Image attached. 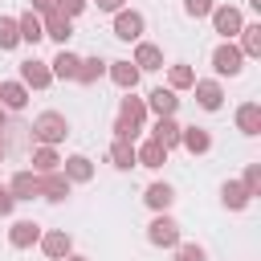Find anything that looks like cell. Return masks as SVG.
<instances>
[{
	"label": "cell",
	"mask_w": 261,
	"mask_h": 261,
	"mask_svg": "<svg viewBox=\"0 0 261 261\" xmlns=\"http://www.w3.org/2000/svg\"><path fill=\"white\" fill-rule=\"evenodd\" d=\"M143 29H147L143 12H135V8L114 12V37H118V41H143Z\"/></svg>",
	"instance_id": "obj_6"
},
{
	"label": "cell",
	"mask_w": 261,
	"mask_h": 261,
	"mask_svg": "<svg viewBox=\"0 0 261 261\" xmlns=\"http://www.w3.org/2000/svg\"><path fill=\"white\" fill-rule=\"evenodd\" d=\"M212 69H216L220 77H237V73L245 69V53H241L232 41H224V45L212 49Z\"/></svg>",
	"instance_id": "obj_3"
},
{
	"label": "cell",
	"mask_w": 261,
	"mask_h": 261,
	"mask_svg": "<svg viewBox=\"0 0 261 261\" xmlns=\"http://www.w3.org/2000/svg\"><path fill=\"white\" fill-rule=\"evenodd\" d=\"M16 33H20V41H29V45H37V41L45 37V24H41V16H37L33 8H24V12L16 16Z\"/></svg>",
	"instance_id": "obj_21"
},
{
	"label": "cell",
	"mask_w": 261,
	"mask_h": 261,
	"mask_svg": "<svg viewBox=\"0 0 261 261\" xmlns=\"http://www.w3.org/2000/svg\"><path fill=\"white\" fill-rule=\"evenodd\" d=\"M237 37H241V45H237V49H241L245 57H261V24H241V33H237Z\"/></svg>",
	"instance_id": "obj_28"
},
{
	"label": "cell",
	"mask_w": 261,
	"mask_h": 261,
	"mask_svg": "<svg viewBox=\"0 0 261 261\" xmlns=\"http://www.w3.org/2000/svg\"><path fill=\"white\" fill-rule=\"evenodd\" d=\"M65 167H61V175L69 179V184H90L94 179V163L86 159V155H69V159H61Z\"/></svg>",
	"instance_id": "obj_19"
},
{
	"label": "cell",
	"mask_w": 261,
	"mask_h": 261,
	"mask_svg": "<svg viewBox=\"0 0 261 261\" xmlns=\"http://www.w3.org/2000/svg\"><path fill=\"white\" fill-rule=\"evenodd\" d=\"M0 163H4V143H0Z\"/></svg>",
	"instance_id": "obj_42"
},
{
	"label": "cell",
	"mask_w": 261,
	"mask_h": 261,
	"mask_svg": "<svg viewBox=\"0 0 261 261\" xmlns=\"http://www.w3.org/2000/svg\"><path fill=\"white\" fill-rule=\"evenodd\" d=\"M196 102H200V110H220L224 106V90H220V82L216 77H196Z\"/></svg>",
	"instance_id": "obj_9"
},
{
	"label": "cell",
	"mask_w": 261,
	"mask_h": 261,
	"mask_svg": "<svg viewBox=\"0 0 261 261\" xmlns=\"http://www.w3.org/2000/svg\"><path fill=\"white\" fill-rule=\"evenodd\" d=\"M110 163H114L118 171H130V167H139V163H135V143H122V139H114V143H110Z\"/></svg>",
	"instance_id": "obj_30"
},
{
	"label": "cell",
	"mask_w": 261,
	"mask_h": 261,
	"mask_svg": "<svg viewBox=\"0 0 261 261\" xmlns=\"http://www.w3.org/2000/svg\"><path fill=\"white\" fill-rule=\"evenodd\" d=\"M8 192H12V200H37V196H41V175H33V171H16L12 184H8Z\"/></svg>",
	"instance_id": "obj_16"
},
{
	"label": "cell",
	"mask_w": 261,
	"mask_h": 261,
	"mask_svg": "<svg viewBox=\"0 0 261 261\" xmlns=\"http://www.w3.org/2000/svg\"><path fill=\"white\" fill-rule=\"evenodd\" d=\"M147 241L159 245V249H175V245H179V224H175L167 212H155V220L147 224Z\"/></svg>",
	"instance_id": "obj_4"
},
{
	"label": "cell",
	"mask_w": 261,
	"mask_h": 261,
	"mask_svg": "<svg viewBox=\"0 0 261 261\" xmlns=\"http://www.w3.org/2000/svg\"><path fill=\"white\" fill-rule=\"evenodd\" d=\"M143 122H147V102H143V98H135V94H126V98L118 102L114 139H122V143H135V139H139V130H143Z\"/></svg>",
	"instance_id": "obj_1"
},
{
	"label": "cell",
	"mask_w": 261,
	"mask_h": 261,
	"mask_svg": "<svg viewBox=\"0 0 261 261\" xmlns=\"http://www.w3.org/2000/svg\"><path fill=\"white\" fill-rule=\"evenodd\" d=\"M241 24H245L241 8H232V4H216V8H212V29H216L224 41H232V37L241 33Z\"/></svg>",
	"instance_id": "obj_5"
},
{
	"label": "cell",
	"mask_w": 261,
	"mask_h": 261,
	"mask_svg": "<svg viewBox=\"0 0 261 261\" xmlns=\"http://www.w3.org/2000/svg\"><path fill=\"white\" fill-rule=\"evenodd\" d=\"M69 179L61 175V171H49V175H41V200H49V204H61V200H69Z\"/></svg>",
	"instance_id": "obj_13"
},
{
	"label": "cell",
	"mask_w": 261,
	"mask_h": 261,
	"mask_svg": "<svg viewBox=\"0 0 261 261\" xmlns=\"http://www.w3.org/2000/svg\"><path fill=\"white\" fill-rule=\"evenodd\" d=\"M143 200H147L151 212H167V208L175 204V188H171V184H151V188L143 192Z\"/></svg>",
	"instance_id": "obj_24"
},
{
	"label": "cell",
	"mask_w": 261,
	"mask_h": 261,
	"mask_svg": "<svg viewBox=\"0 0 261 261\" xmlns=\"http://www.w3.org/2000/svg\"><path fill=\"white\" fill-rule=\"evenodd\" d=\"M41 253L45 257H53V261H65L69 253H73V241H69V232L65 228H49V232H41Z\"/></svg>",
	"instance_id": "obj_8"
},
{
	"label": "cell",
	"mask_w": 261,
	"mask_h": 261,
	"mask_svg": "<svg viewBox=\"0 0 261 261\" xmlns=\"http://www.w3.org/2000/svg\"><path fill=\"white\" fill-rule=\"evenodd\" d=\"M41 232H45V228H41L37 220H16V224L8 228V245H12V249H33V245L41 241Z\"/></svg>",
	"instance_id": "obj_12"
},
{
	"label": "cell",
	"mask_w": 261,
	"mask_h": 261,
	"mask_svg": "<svg viewBox=\"0 0 261 261\" xmlns=\"http://www.w3.org/2000/svg\"><path fill=\"white\" fill-rule=\"evenodd\" d=\"M237 130L249 135V139L261 135V106H257V102H241V106H237Z\"/></svg>",
	"instance_id": "obj_18"
},
{
	"label": "cell",
	"mask_w": 261,
	"mask_h": 261,
	"mask_svg": "<svg viewBox=\"0 0 261 261\" xmlns=\"http://www.w3.org/2000/svg\"><path fill=\"white\" fill-rule=\"evenodd\" d=\"M135 163L155 171V167H163V163H167V151H163L155 139H147V143H139V147H135Z\"/></svg>",
	"instance_id": "obj_23"
},
{
	"label": "cell",
	"mask_w": 261,
	"mask_h": 261,
	"mask_svg": "<svg viewBox=\"0 0 261 261\" xmlns=\"http://www.w3.org/2000/svg\"><path fill=\"white\" fill-rule=\"evenodd\" d=\"M57 12L73 20V16H82V12H86V0H61V8H57Z\"/></svg>",
	"instance_id": "obj_36"
},
{
	"label": "cell",
	"mask_w": 261,
	"mask_h": 261,
	"mask_svg": "<svg viewBox=\"0 0 261 261\" xmlns=\"http://www.w3.org/2000/svg\"><path fill=\"white\" fill-rule=\"evenodd\" d=\"M20 33H16V16H0V49H16Z\"/></svg>",
	"instance_id": "obj_32"
},
{
	"label": "cell",
	"mask_w": 261,
	"mask_h": 261,
	"mask_svg": "<svg viewBox=\"0 0 261 261\" xmlns=\"http://www.w3.org/2000/svg\"><path fill=\"white\" fill-rule=\"evenodd\" d=\"M65 261H90V257H73V253H69V257H65Z\"/></svg>",
	"instance_id": "obj_41"
},
{
	"label": "cell",
	"mask_w": 261,
	"mask_h": 261,
	"mask_svg": "<svg viewBox=\"0 0 261 261\" xmlns=\"http://www.w3.org/2000/svg\"><path fill=\"white\" fill-rule=\"evenodd\" d=\"M179 147L188 155H208L212 151V135L204 126H179Z\"/></svg>",
	"instance_id": "obj_11"
},
{
	"label": "cell",
	"mask_w": 261,
	"mask_h": 261,
	"mask_svg": "<svg viewBox=\"0 0 261 261\" xmlns=\"http://www.w3.org/2000/svg\"><path fill=\"white\" fill-rule=\"evenodd\" d=\"M12 208H16V200H12V192H8V188H0V216H8Z\"/></svg>",
	"instance_id": "obj_38"
},
{
	"label": "cell",
	"mask_w": 261,
	"mask_h": 261,
	"mask_svg": "<svg viewBox=\"0 0 261 261\" xmlns=\"http://www.w3.org/2000/svg\"><path fill=\"white\" fill-rule=\"evenodd\" d=\"M126 0H98V12H122Z\"/></svg>",
	"instance_id": "obj_39"
},
{
	"label": "cell",
	"mask_w": 261,
	"mask_h": 261,
	"mask_svg": "<svg viewBox=\"0 0 261 261\" xmlns=\"http://www.w3.org/2000/svg\"><path fill=\"white\" fill-rule=\"evenodd\" d=\"M20 86H24V90H49V86H53L49 61H37V57L20 61Z\"/></svg>",
	"instance_id": "obj_7"
},
{
	"label": "cell",
	"mask_w": 261,
	"mask_h": 261,
	"mask_svg": "<svg viewBox=\"0 0 261 261\" xmlns=\"http://www.w3.org/2000/svg\"><path fill=\"white\" fill-rule=\"evenodd\" d=\"M241 184H245V192H249V196H261V163H249Z\"/></svg>",
	"instance_id": "obj_33"
},
{
	"label": "cell",
	"mask_w": 261,
	"mask_h": 261,
	"mask_svg": "<svg viewBox=\"0 0 261 261\" xmlns=\"http://www.w3.org/2000/svg\"><path fill=\"white\" fill-rule=\"evenodd\" d=\"M65 135H69V118H65V114H57V110L37 114V122H33V139H37L41 147H57Z\"/></svg>",
	"instance_id": "obj_2"
},
{
	"label": "cell",
	"mask_w": 261,
	"mask_h": 261,
	"mask_svg": "<svg viewBox=\"0 0 261 261\" xmlns=\"http://www.w3.org/2000/svg\"><path fill=\"white\" fill-rule=\"evenodd\" d=\"M212 8H216V0H184V12H188L192 20H200V16H212Z\"/></svg>",
	"instance_id": "obj_34"
},
{
	"label": "cell",
	"mask_w": 261,
	"mask_h": 261,
	"mask_svg": "<svg viewBox=\"0 0 261 261\" xmlns=\"http://www.w3.org/2000/svg\"><path fill=\"white\" fill-rule=\"evenodd\" d=\"M143 102H147V110H155V118H175V110H179L175 90H163V86H159V90H151Z\"/></svg>",
	"instance_id": "obj_10"
},
{
	"label": "cell",
	"mask_w": 261,
	"mask_h": 261,
	"mask_svg": "<svg viewBox=\"0 0 261 261\" xmlns=\"http://www.w3.org/2000/svg\"><path fill=\"white\" fill-rule=\"evenodd\" d=\"M4 122H8V110H4V106H0V130H4Z\"/></svg>",
	"instance_id": "obj_40"
},
{
	"label": "cell",
	"mask_w": 261,
	"mask_h": 261,
	"mask_svg": "<svg viewBox=\"0 0 261 261\" xmlns=\"http://www.w3.org/2000/svg\"><path fill=\"white\" fill-rule=\"evenodd\" d=\"M0 106L4 110H24L29 106V90L20 82H0Z\"/></svg>",
	"instance_id": "obj_26"
},
{
	"label": "cell",
	"mask_w": 261,
	"mask_h": 261,
	"mask_svg": "<svg viewBox=\"0 0 261 261\" xmlns=\"http://www.w3.org/2000/svg\"><path fill=\"white\" fill-rule=\"evenodd\" d=\"M49 171H61V155H57V147H37L33 151V175H49Z\"/></svg>",
	"instance_id": "obj_27"
},
{
	"label": "cell",
	"mask_w": 261,
	"mask_h": 261,
	"mask_svg": "<svg viewBox=\"0 0 261 261\" xmlns=\"http://www.w3.org/2000/svg\"><path fill=\"white\" fill-rule=\"evenodd\" d=\"M106 73H110V82L118 86V90H135L139 86V69H135V61H106Z\"/></svg>",
	"instance_id": "obj_15"
},
{
	"label": "cell",
	"mask_w": 261,
	"mask_h": 261,
	"mask_svg": "<svg viewBox=\"0 0 261 261\" xmlns=\"http://www.w3.org/2000/svg\"><path fill=\"white\" fill-rule=\"evenodd\" d=\"M192 86H196V69L192 65L179 61V65L167 69V90H192Z\"/></svg>",
	"instance_id": "obj_31"
},
{
	"label": "cell",
	"mask_w": 261,
	"mask_h": 261,
	"mask_svg": "<svg viewBox=\"0 0 261 261\" xmlns=\"http://www.w3.org/2000/svg\"><path fill=\"white\" fill-rule=\"evenodd\" d=\"M29 8H33L37 16H49V12H57V8H61V0H29Z\"/></svg>",
	"instance_id": "obj_37"
},
{
	"label": "cell",
	"mask_w": 261,
	"mask_h": 261,
	"mask_svg": "<svg viewBox=\"0 0 261 261\" xmlns=\"http://www.w3.org/2000/svg\"><path fill=\"white\" fill-rule=\"evenodd\" d=\"M102 73H106V61H102V57H82V61H77V77H73V82H82V86H94Z\"/></svg>",
	"instance_id": "obj_29"
},
{
	"label": "cell",
	"mask_w": 261,
	"mask_h": 261,
	"mask_svg": "<svg viewBox=\"0 0 261 261\" xmlns=\"http://www.w3.org/2000/svg\"><path fill=\"white\" fill-rule=\"evenodd\" d=\"M41 24H45V37H53L61 49H65V41L73 37V20H69V16H61V12H49V16H41Z\"/></svg>",
	"instance_id": "obj_17"
},
{
	"label": "cell",
	"mask_w": 261,
	"mask_h": 261,
	"mask_svg": "<svg viewBox=\"0 0 261 261\" xmlns=\"http://www.w3.org/2000/svg\"><path fill=\"white\" fill-rule=\"evenodd\" d=\"M220 200H224V208H232V212H241V208L253 204V196L245 192L241 179H224V184H220Z\"/></svg>",
	"instance_id": "obj_20"
},
{
	"label": "cell",
	"mask_w": 261,
	"mask_h": 261,
	"mask_svg": "<svg viewBox=\"0 0 261 261\" xmlns=\"http://www.w3.org/2000/svg\"><path fill=\"white\" fill-rule=\"evenodd\" d=\"M175 261H208V253L200 245H175Z\"/></svg>",
	"instance_id": "obj_35"
},
{
	"label": "cell",
	"mask_w": 261,
	"mask_h": 261,
	"mask_svg": "<svg viewBox=\"0 0 261 261\" xmlns=\"http://www.w3.org/2000/svg\"><path fill=\"white\" fill-rule=\"evenodd\" d=\"M151 139H155L163 151L179 147V122H175V118H155V130H151Z\"/></svg>",
	"instance_id": "obj_25"
},
{
	"label": "cell",
	"mask_w": 261,
	"mask_h": 261,
	"mask_svg": "<svg viewBox=\"0 0 261 261\" xmlns=\"http://www.w3.org/2000/svg\"><path fill=\"white\" fill-rule=\"evenodd\" d=\"M77 61H82L77 53L61 49V53H57V57L49 61V73H53V82H57V77H61V82H73V77H77Z\"/></svg>",
	"instance_id": "obj_22"
},
{
	"label": "cell",
	"mask_w": 261,
	"mask_h": 261,
	"mask_svg": "<svg viewBox=\"0 0 261 261\" xmlns=\"http://www.w3.org/2000/svg\"><path fill=\"white\" fill-rule=\"evenodd\" d=\"M135 69H139V73L163 69V49L151 45V41H139V45H135Z\"/></svg>",
	"instance_id": "obj_14"
}]
</instances>
